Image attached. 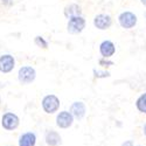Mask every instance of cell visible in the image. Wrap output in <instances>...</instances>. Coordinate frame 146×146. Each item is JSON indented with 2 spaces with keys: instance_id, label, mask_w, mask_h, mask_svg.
Returning <instances> with one entry per match:
<instances>
[{
  "instance_id": "1",
  "label": "cell",
  "mask_w": 146,
  "mask_h": 146,
  "mask_svg": "<svg viewBox=\"0 0 146 146\" xmlns=\"http://www.w3.org/2000/svg\"><path fill=\"white\" fill-rule=\"evenodd\" d=\"M60 105L61 102L58 100V97L50 94V95H46L42 101H41V106L42 110L48 113V115H54L60 110Z\"/></svg>"
},
{
  "instance_id": "2",
  "label": "cell",
  "mask_w": 146,
  "mask_h": 146,
  "mask_svg": "<svg viewBox=\"0 0 146 146\" xmlns=\"http://www.w3.org/2000/svg\"><path fill=\"white\" fill-rule=\"evenodd\" d=\"M36 78V71L31 66H22L18 71V81L20 84H31Z\"/></svg>"
},
{
  "instance_id": "3",
  "label": "cell",
  "mask_w": 146,
  "mask_h": 146,
  "mask_svg": "<svg viewBox=\"0 0 146 146\" xmlns=\"http://www.w3.org/2000/svg\"><path fill=\"white\" fill-rule=\"evenodd\" d=\"M20 125V118L14 112H5L1 117V126L6 131H14Z\"/></svg>"
},
{
  "instance_id": "4",
  "label": "cell",
  "mask_w": 146,
  "mask_h": 146,
  "mask_svg": "<svg viewBox=\"0 0 146 146\" xmlns=\"http://www.w3.org/2000/svg\"><path fill=\"white\" fill-rule=\"evenodd\" d=\"M84 28H86V19H84L82 15L69 18L67 29L70 34H80L83 32Z\"/></svg>"
},
{
  "instance_id": "5",
  "label": "cell",
  "mask_w": 146,
  "mask_h": 146,
  "mask_svg": "<svg viewBox=\"0 0 146 146\" xmlns=\"http://www.w3.org/2000/svg\"><path fill=\"white\" fill-rule=\"evenodd\" d=\"M74 121H75L74 117L67 110H63L56 115V119H55L56 126L62 130H67V129L71 127L72 124H74Z\"/></svg>"
},
{
  "instance_id": "6",
  "label": "cell",
  "mask_w": 146,
  "mask_h": 146,
  "mask_svg": "<svg viewBox=\"0 0 146 146\" xmlns=\"http://www.w3.org/2000/svg\"><path fill=\"white\" fill-rule=\"evenodd\" d=\"M118 21H119V25L125 28V29H131L137 25V15L135 13H132L130 11H125V12H121L118 17Z\"/></svg>"
},
{
  "instance_id": "7",
  "label": "cell",
  "mask_w": 146,
  "mask_h": 146,
  "mask_svg": "<svg viewBox=\"0 0 146 146\" xmlns=\"http://www.w3.org/2000/svg\"><path fill=\"white\" fill-rule=\"evenodd\" d=\"M69 112L72 115L74 119L76 120H82L87 115V106L82 101H76L70 105Z\"/></svg>"
},
{
  "instance_id": "8",
  "label": "cell",
  "mask_w": 146,
  "mask_h": 146,
  "mask_svg": "<svg viewBox=\"0 0 146 146\" xmlns=\"http://www.w3.org/2000/svg\"><path fill=\"white\" fill-rule=\"evenodd\" d=\"M15 67V58L11 54H4L0 56V72L8 74Z\"/></svg>"
},
{
  "instance_id": "9",
  "label": "cell",
  "mask_w": 146,
  "mask_h": 146,
  "mask_svg": "<svg viewBox=\"0 0 146 146\" xmlns=\"http://www.w3.org/2000/svg\"><path fill=\"white\" fill-rule=\"evenodd\" d=\"M112 25V19L109 14H97L94 18V26L97 29H101V31H105L109 29Z\"/></svg>"
},
{
  "instance_id": "10",
  "label": "cell",
  "mask_w": 146,
  "mask_h": 146,
  "mask_svg": "<svg viewBox=\"0 0 146 146\" xmlns=\"http://www.w3.org/2000/svg\"><path fill=\"white\" fill-rule=\"evenodd\" d=\"M100 53L104 58H110L116 53V46L110 40H104L100 44Z\"/></svg>"
},
{
  "instance_id": "11",
  "label": "cell",
  "mask_w": 146,
  "mask_h": 146,
  "mask_svg": "<svg viewBox=\"0 0 146 146\" xmlns=\"http://www.w3.org/2000/svg\"><path fill=\"white\" fill-rule=\"evenodd\" d=\"M36 135L32 131L23 132L22 135H20L18 139V146H35L36 145Z\"/></svg>"
},
{
  "instance_id": "12",
  "label": "cell",
  "mask_w": 146,
  "mask_h": 146,
  "mask_svg": "<svg viewBox=\"0 0 146 146\" xmlns=\"http://www.w3.org/2000/svg\"><path fill=\"white\" fill-rule=\"evenodd\" d=\"M44 141L48 146H60L62 144V137L55 130H47L44 135Z\"/></svg>"
},
{
  "instance_id": "13",
  "label": "cell",
  "mask_w": 146,
  "mask_h": 146,
  "mask_svg": "<svg viewBox=\"0 0 146 146\" xmlns=\"http://www.w3.org/2000/svg\"><path fill=\"white\" fill-rule=\"evenodd\" d=\"M82 14V7L77 4H70L64 7V15L69 19L71 17H77Z\"/></svg>"
},
{
  "instance_id": "14",
  "label": "cell",
  "mask_w": 146,
  "mask_h": 146,
  "mask_svg": "<svg viewBox=\"0 0 146 146\" xmlns=\"http://www.w3.org/2000/svg\"><path fill=\"white\" fill-rule=\"evenodd\" d=\"M136 108H137V110L140 112V113H144L146 115V92L141 94L137 101H136Z\"/></svg>"
},
{
  "instance_id": "15",
  "label": "cell",
  "mask_w": 146,
  "mask_h": 146,
  "mask_svg": "<svg viewBox=\"0 0 146 146\" xmlns=\"http://www.w3.org/2000/svg\"><path fill=\"white\" fill-rule=\"evenodd\" d=\"M94 76L96 78H106V77H110V72L106 71V70H97L94 69Z\"/></svg>"
},
{
  "instance_id": "16",
  "label": "cell",
  "mask_w": 146,
  "mask_h": 146,
  "mask_svg": "<svg viewBox=\"0 0 146 146\" xmlns=\"http://www.w3.org/2000/svg\"><path fill=\"white\" fill-rule=\"evenodd\" d=\"M34 41H35V44L38 47H40V48H43V49L48 48V42L42 38V36H36Z\"/></svg>"
},
{
  "instance_id": "17",
  "label": "cell",
  "mask_w": 146,
  "mask_h": 146,
  "mask_svg": "<svg viewBox=\"0 0 146 146\" xmlns=\"http://www.w3.org/2000/svg\"><path fill=\"white\" fill-rule=\"evenodd\" d=\"M100 64L102 66V67H104V68H108V67H110V66H113V62L112 61H109L108 58H101L100 60Z\"/></svg>"
},
{
  "instance_id": "18",
  "label": "cell",
  "mask_w": 146,
  "mask_h": 146,
  "mask_svg": "<svg viewBox=\"0 0 146 146\" xmlns=\"http://www.w3.org/2000/svg\"><path fill=\"white\" fill-rule=\"evenodd\" d=\"M120 146H135V143H133V140H125L121 143Z\"/></svg>"
},
{
  "instance_id": "19",
  "label": "cell",
  "mask_w": 146,
  "mask_h": 146,
  "mask_svg": "<svg viewBox=\"0 0 146 146\" xmlns=\"http://www.w3.org/2000/svg\"><path fill=\"white\" fill-rule=\"evenodd\" d=\"M143 133H144V136L146 137V123H145L144 126H143Z\"/></svg>"
},
{
  "instance_id": "20",
  "label": "cell",
  "mask_w": 146,
  "mask_h": 146,
  "mask_svg": "<svg viewBox=\"0 0 146 146\" xmlns=\"http://www.w3.org/2000/svg\"><path fill=\"white\" fill-rule=\"evenodd\" d=\"M140 1H141V4H144L146 6V0H140Z\"/></svg>"
},
{
  "instance_id": "21",
  "label": "cell",
  "mask_w": 146,
  "mask_h": 146,
  "mask_svg": "<svg viewBox=\"0 0 146 146\" xmlns=\"http://www.w3.org/2000/svg\"><path fill=\"white\" fill-rule=\"evenodd\" d=\"M138 146H143V145H138Z\"/></svg>"
}]
</instances>
